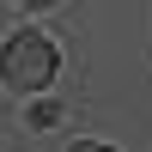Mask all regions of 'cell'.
I'll list each match as a JSON object with an SVG mask.
<instances>
[{
	"instance_id": "3957f363",
	"label": "cell",
	"mask_w": 152,
	"mask_h": 152,
	"mask_svg": "<svg viewBox=\"0 0 152 152\" xmlns=\"http://www.w3.org/2000/svg\"><path fill=\"white\" fill-rule=\"evenodd\" d=\"M31 6H49V0H31Z\"/></svg>"
},
{
	"instance_id": "6da1fadb",
	"label": "cell",
	"mask_w": 152,
	"mask_h": 152,
	"mask_svg": "<svg viewBox=\"0 0 152 152\" xmlns=\"http://www.w3.org/2000/svg\"><path fill=\"white\" fill-rule=\"evenodd\" d=\"M0 79L18 85V91H43L55 79V43L37 31H18L6 49H0Z\"/></svg>"
},
{
	"instance_id": "7a4b0ae2",
	"label": "cell",
	"mask_w": 152,
	"mask_h": 152,
	"mask_svg": "<svg viewBox=\"0 0 152 152\" xmlns=\"http://www.w3.org/2000/svg\"><path fill=\"white\" fill-rule=\"evenodd\" d=\"M73 152H116V146H97V140H79Z\"/></svg>"
}]
</instances>
